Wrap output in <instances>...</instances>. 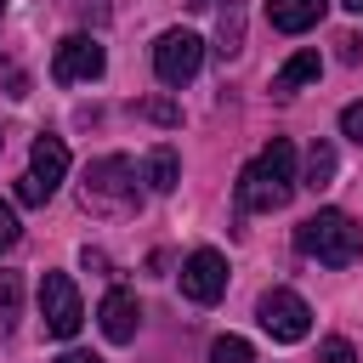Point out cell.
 Masks as SVG:
<instances>
[{
	"mask_svg": "<svg viewBox=\"0 0 363 363\" xmlns=\"http://www.w3.org/2000/svg\"><path fill=\"white\" fill-rule=\"evenodd\" d=\"M23 318V278L17 272H0V335Z\"/></svg>",
	"mask_w": 363,
	"mask_h": 363,
	"instance_id": "obj_16",
	"label": "cell"
},
{
	"mask_svg": "<svg viewBox=\"0 0 363 363\" xmlns=\"http://www.w3.org/2000/svg\"><path fill=\"white\" fill-rule=\"evenodd\" d=\"M45 199H51V193H45L34 176H23V182H17V204H45Z\"/></svg>",
	"mask_w": 363,
	"mask_h": 363,
	"instance_id": "obj_22",
	"label": "cell"
},
{
	"mask_svg": "<svg viewBox=\"0 0 363 363\" xmlns=\"http://www.w3.org/2000/svg\"><path fill=\"white\" fill-rule=\"evenodd\" d=\"M323 11H329V0H267V23L278 34H306L323 23Z\"/></svg>",
	"mask_w": 363,
	"mask_h": 363,
	"instance_id": "obj_11",
	"label": "cell"
},
{
	"mask_svg": "<svg viewBox=\"0 0 363 363\" xmlns=\"http://www.w3.org/2000/svg\"><path fill=\"white\" fill-rule=\"evenodd\" d=\"M340 6H346V11H352V17H363V0H340Z\"/></svg>",
	"mask_w": 363,
	"mask_h": 363,
	"instance_id": "obj_24",
	"label": "cell"
},
{
	"mask_svg": "<svg viewBox=\"0 0 363 363\" xmlns=\"http://www.w3.org/2000/svg\"><path fill=\"white\" fill-rule=\"evenodd\" d=\"M318 74H323V57H318V51H295V57L272 74V96H295V91L312 85Z\"/></svg>",
	"mask_w": 363,
	"mask_h": 363,
	"instance_id": "obj_12",
	"label": "cell"
},
{
	"mask_svg": "<svg viewBox=\"0 0 363 363\" xmlns=\"http://www.w3.org/2000/svg\"><path fill=\"white\" fill-rule=\"evenodd\" d=\"M295 193V142L272 136L244 170H238V210H284Z\"/></svg>",
	"mask_w": 363,
	"mask_h": 363,
	"instance_id": "obj_1",
	"label": "cell"
},
{
	"mask_svg": "<svg viewBox=\"0 0 363 363\" xmlns=\"http://www.w3.org/2000/svg\"><path fill=\"white\" fill-rule=\"evenodd\" d=\"M0 17H6V0H0Z\"/></svg>",
	"mask_w": 363,
	"mask_h": 363,
	"instance_id": "obj_26",
	"label": "cell"
},
{
	"mask_svg": "<svg viewBox=\"0 0 363 363\" xmlns=\"http://www.w3.org/2000/svg\"><path fill=\"white\" fill-rule=\"evenodd\" d=\"M57 363H102V357H96V352H62Z\"/></svg>",
	"mask_w": 363,
	"mask_h": 363,
	"instance_id": "obj_23",
	"label": "cell"
},
{
	"mask_svg": "<svg viewBox=\"0 0 363 363\" xmlns=\"http://www.w3.org/2000/svg\"><path fill=\"white\" fill-rule=\"evenodd\" d=\"M210 363H255V346L244 335H216L210 340Z\"/></svg>",
	"mask_w": 363,
	"mask_h": 363,
	"instance_id": "obj_17",
	"label": "cell"
},
{
	"mask_svg": "<svg viewBox=\"0 0 363 363\" xmlns=\"http://www.w3.org/2000/svg\"><path fill=\"white\" fill-rule=\"evenodd\" d=\"M255 318H261V329H267L278 346H295V340L312 335V306H306L295 289H284V284L255 301Z\"/></svg>",
	"mask_w": 363,
	"mask_h": 363,
	"instance_id": "obj_4",
	"label": "cell"
},
{
	"mask_svg": "<svg viewBox=\"0 0 363 363\" xmlns=\"http://www.w3.org/2000/svg\"><path fill=\"white\" fill-rule=\"evenodd\" d=\"M182 295L199 306H216L227 295V255L221 250H193L182 261Z\"/></svg>",
	"mask_w": 363,
	"mask_h": 363,
	"instance_id": "obj_8",
	"label": "cell"
},
{
	"mask_svg": "<svg viewBox=\"0 0 363 363\" xmlns=\"http://www.w3.org/2000/svg\"><path fill=\"white\" fill-rule=\"evenodd\" d=\"M40 318H45V335H51V340L79 335L85 306H79V289H74L68 272H45V278H40Z\"/></svg>",
	"mask_w": 363,
	"mask_h": 363,
	"instance_id": "obj_5",
	"label": "cell"
},
{
	"mask_svg": "<svg viewBox=\"0 0 363 363\" xmlns=\"http://www.w3.org/2000/svg\"><path fill=\"white\" fill-rule=\"evenodd\" d=\"M340 130L363 147V102H352V108H340Z\"/></svg>",
	"mask_w": 363,
	"mask_h": 363,
	"instance_id": "obj_21",
	"label": "cell"
},
{
	"mask_svg": "<svg viewBox=\"0 0 363 363\" xmlns=\"http://www.w3.org/2000/svg\"><path fill=\"white\" fill-rule=\"evenodd\" d=\"M329 182H335V147H329V142H312V147H306V187L323 193Z\"/></svg>",
	"mask_w": 363,
	"mask_h": 363,
	"instance_id": "obj_15",
	"label": "cell"
},
{
	"mask_svg": "<svg viewBox=\"0 0 363 363\" xmlns=\"http://www.w3.org/2000/svg\"><path fill=\"white\" fill-rule=\"evenodd\" d=\"M187 6H210V0H187Z\"/></svg>",
	"mask_w": 363,
	"mask_h": 363,
	"instance_id": "obj_25",
	"label": "cell"
},
{
	"mask_svg": "<svg viewBox=\"0 0 363 363\" xmlns=\"http://www.w3.org/2000/svg\"><path fill=\"white\" fill-rule=\"evenodd\" d=\"M142 113H147V119H159V125H182V108H176V102H159V96H153V102H142Z\"/></svg>",
	"mask_w": 363,
	"mask_h": 363,
	"instance_id": "obj_20",
	"label": "cell"
},
{
	"mask_svg": "<svg viewBox=\"0 0 363 363\" xmlns=\"http://www.w3.org/2000/svg\"><path fill=\"white\" fill-rule=\"evenodd\" d=\"M318 363H357V352H352V340H340V335H329V340L318 346Z\"/></svg>",
	"mask_w": 363,
	"mask_h": 363,
	"instance_id": "obj_18",
	"label": "cell"
},
{
	"mask_svg": "<svg viewBox=\"0 0 363 363\" xmlns=\"http://www.w3.org/2000/svg\"><path fill=\"white\" fill-rule=\"evenodd\" d=\"M295 250L323 261V267H352L357 250H363V227L352 216H340V210H318V216H306L295 227Z\"/></svg>",
	"mask_w": 363,
	"mask_h": 363,
	"instance_id": "obj_3",
	"label": "cell"
},
{
	"mask_svg": "<svg viewBox=\"0 0 363 363\" xmlns=\"http://www.w3.org/2000/svg\"><path fill=\"white\" fill-rule=\"evenodd\" d=\"M199 62H204V40L199 34H187V28H164L159 34V45H153V74H159V85H187L193 74H199Z\"/></svg>",
	"mask_w": 363,
	"mask_h": 363,
	"instance_id": "obj_6",
	"label": "cell"
},
{
	"mask_svg": "<svg viewBox=\"0 0 363 363\" xmlns=\"http://www.w3.org/2000/svg\"><path fill=\"white\" fill-rule=\"evenodd\" d=\"M79 204L91 216H136L142 210V187H136V164L125 153H102L85 164L79 182Z\"/></svg>",
	"mask_w": 363,
	"mask_h": 363,
	"instance_id": "obj_2",
	"label": "cell"
},
{
	"mask_svg": "<svg viewBox=\"0 0 363 363\" xmlns=\"http://www.w3.org/2000/svg\"><path fill=\"white\" fill-rule=\"evenodd\" d=\"M17 238H23V221H17V210H11L6 199H0V255H6V250H11Z\"/></svg>",
	"mask_w": 363,
	"mask_h": 363,
	"instance_id": "obj_19",
	"label": "cell"
},
{
	"mask_svg": "<svg viewBox=\"0 0 363 363\" xmlns=\"http://www.w3.org/2000/svg\"><path fill=\"white\" fill-rule=\"evenodd\" d=\"M96 323H102V335H108L113 346L136 340V323H142L136 295H130V289H108V295H102V306H96Z\"/></svg>",
	"mask_w": 363,
	"mask_h": 363,
	"instance_id": "obj_9",
	"label": "cell"
},
{
	"mask_svg": "<svg viewBox=\"0 0 363 363\" xmlns=\"http://www.w3.org/2000/svg\"><path fill=\"white\" fill-rule=\"evenodd\" d=\"M216 51L221 57H238L244 51V0H227L221 17H216Z\"/></svg>",
	"mask_w": 363,
	"mask_h": 363,
	"instance_id": "obj_14",
	"label": "cell"
},
{
	"mask_svg": "<svg viewBox=\"0 0 363 363\" xmlns=\"http://www.w3.org/2000/svg\"><path fill=\"white\" fill-rule=\"evenodd\" d=\"M102 68H108V51H102L91 34H68V40L57 45V57H51V79H57V85L102 79Z\"/></svg>",
	"mask_w": 363,
	"mask_h": 363,
	"instance_id": "obj_7",
	"label": "cell"
},
{
	"mask_svg": "<svg viewBox=\"0 0 363 363\" xmlns=\"http://www.w3.org/2000/svg\"><path fill=\"white\" fill-rule=\"evenodd\" d=\"M28 176H34L45 193L62 187V176H68V147H62V136H34V147H28Z\"/></svg>",
	"mask_w": 363,
	"mask_h": 363,
	"instance_id": "obj_10",
	"label": "cell"
},
{
	"mask_svg": "<svg viewBox=\"0 0 363 363\" xmlns=\"http://www.w3.org/2000/svg\"><path fill=\"white\" fill-rule=\"evenodd\" d=\"M142 176H147V187L153 193H176V182H182V159H176V147L164 142V147H153L147 153V164H142Z\"/></svg>",
	"mask_w": 363,
	"mask_h": 363,
	"instance_id": "obj_13",
	"label": "cell"
}]
</instances>
